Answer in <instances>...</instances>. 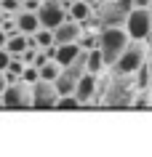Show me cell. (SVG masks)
Segmentation results:
<instances>
[{
    "label": "cell",
    "instance_id": "9a60e30c",
    "mask_svg": "<svg viewBox=\"0 0 152 157\" xmlns=\"http://www.w3.org/2000/svg\"><path fill=\"white\" fill-rule=\"evenodd\" d=\"M32 37H35V45H37V48H48V45H53V29H48V27H40Z\"/></svg>",
    "mask_w": 152,
    "mask_h": 157
},
{
    "label": "cell",
    "instance_id": "ffe728a7",
    "mask_svg": "<svg viewBox=\"0 0 152 157\" xmlns=\"http://www.w3.org/2000/svg\"><path fill=\"white\" fill-rule=\"evenodd\" d=\"M0 8L6 13H19L21 11V0H0Z\"/></svg>",
    "mask_w": 152,
    "mask_h": 157
},
{
    "label": "cell",
    "instance_id": "603a6c76",
    "mask_svg": "<svg viewBox=\"0 0 152 157\" xmlns=\"http://www.w3.org/2000/svg\"><path fill=\"white\" fill-rule=\"evenodd\" d=\"M134 8H152V0H134Z\"/></svg>",
    "mask_w": 152,
    "mask_h": 157
},
{
    "label": "cell",
    "instance_id": "52a82bcc",
    "mask_svg": "<svg viewBox=\"0 0 152 157\" xmlns=\"http://www.w3.org/2000/svg\"><path fill=\"white\" fill-rule=\"evenodd\" d=\"M80 35H83V24L75 21V19H67V21H61L53 29V43L56 45H61V43H77Z\"/></svg>",
    "mask_w": 152,
    "mask_h": 157
},
{
    "label": "cell",
    "instance_id": "6da1fadb",
    "mask_svg": "<svg viewBox=\"0 0 152 157\" xmlns=\"http://www.w3.org/2000/svg\"><path fill=\"white\" fill-rule=\"evenodd\" d=\"M131 35L126 32V27H104L99 32V51L104 56V64L112 67L120 59V53L128 48Z\"/></svg>",
    "mask_w": 152,
    "mask_h": 157
},
{
    "label": "cell",
    "instance_id": "8992f818",
    "mask_svg": "<svg viewBox=\"0 0 152 157\" xmlns=\"http://www.w3.org/2000/svg\"><path fill=\"white\" fill-rule=\"evenodd\" d=\"M56 101H59V91H56V85L51 83V80H37L32 85V107L37 109H45V107H56Z\"/></svg>",
    "mask_w": 152,
    "mask_h": 157
},
{
    "label": "cell",
    "instance_id": "5bb4252c",
    "mask_svg": "<svg viewBox=\"0 0 152 157\" xmlns=\"http://www.w3.org/2000/svg\"><path fill=\"white\" fill-rule=\"evenodd\" d=\"M61 69H64V67H61L56 59H48V61L40 67V77H43V80H51V83H53V80L61 75Z\"/></svg>",
    "mask_w": 152,
    "mask_h": 157
},
{
    "label": "cell",
    "instance_id": "30bf717a",
    "mask_svg": "<svg viewBox=\"0 0 152 157\" xmlns=\"http://www.w3.org/2000/svg\"><path fill=\"white\" fill-rule=\"evenodd\" d=\"M67 13H69V19H75V21H80V24H85V21L93 16V6H91V3H85V0H72V3L67 6Z\"/></svg>",
    "mask_w": 152,
    "mask_h": 157
},
{
    "label": "cell",
    "instance_id": "7a4b0ae2",
    "mask_svg": "<svg viewBox=\"0 0 152 157\" xmlns=\"http://www.w3.org/2000/svg\"><path fill=\"white\" fill-rule=\"evenodd\" d=\"M147 56H150V53L144 51L142 40H134V43H128V48L120 53V59L110 67V69L118 72V75H136V69L147 61Z\"/></svg>",
    "mask_w": 152,
    "mask_h": 157
},
{
    "label": "cell",
    "instance_id": "d4e9b609",
    "mask_svg": "<svg viewBox=\"0 0 152 157\" xmlns=\"http://www.w3.org/2000/svg\"><path fill=\"white\" fill-rule=\"evenodd\" d=\"M6 43H8V32L0 27V48H6Z\"/></svg>",
    "mask_w": 152,
    "mask_h": 157
},
{
    "label": "cell",
    "instance_id": "7c38bea8",
    "mask_svg": "<svg viewBox=\"0 0 152 157\" xmlns=\"http://www.w3.org/2000/svg\"><path fill=\"white\" fill-rule=\"evenodd\" d=\"M101 69H107V64H104V56H101V51H99V48H91V51H88V56H85V72L99 75Z\"/></svg>",
    "mask_w": 152,
    "mask_h": 157
},
{
    "label": "cell",
    "instance_id": "7402d4cb",
    "mask_svg": "<svg viewBox=\"0 0 152 157\" xmlns=\"http://www.w3.org/2000/svg\"><path fill=\"white\" fill-rule=\"evenodd\" d=\"M40 3H43V0H21V11H35V13H37Z\"/></svg>",
    "mask_w": 152,
    "mask_h": 157
},
{
    "label": "cell",
    "instance_id": "4fadbf2b",
    "mask_svg": "<svg viewBox=\"0 0 152 157\" xmlns=\"http://www.w3.org/2000/svg\"><path fill=\"white\" fill-rule=\"evenodd\" d=\"M27 45H29V43H27V35H24V32H14V35H8V43H6V48H8L11 56H21Z\"/></svg>",
    "mask_w": 152,
    "mask_h": 157
},
{
    "label": "cell",
    "instance_id": "ac0fdd59",
    "mask_svg": "<svg viewBox=\"0 0 152 157\" xmlns=\"http://www.w3.org/2000/svg\"><path fill=\"white\" fill-rule=\"evenodd\" d=\"M101 32V29H99ZM99 32H91V35H80V45H83L85 51H91V48H99Z\"/></svg>",
    "mask_w": 152,
    "mask_h": 157
},
{
    "label": "cell",
    "instance_id": "9c48e42d",
    "mask_svg": "<svg viewBox=\"0 0 152 157\" xmlns=\"http://www.w3.org/2000/svg\"><path fill=\"white\" fill-rule=\"evenodd\" d=\"M80 51H83V45L80 43H61V45H56V61H59L61 67H67V64H72L77 56H80Z\"/></svg>",
    "mask_w": 152,
    "mask_h": 157
},
{
    "label": "cell",
    "instance_id": "e0dca14e",
    "mask_svg": "<svg viewBox=\"0 0 152 157\" xmlns=\"http://www.w3.org/2000/svg\"><path fill=\"white\" fill-rule=\"evenodd\" d=\"M21 80H24V83H29V85H35L37 80H40V69H37L35 64H27L24 72H21Z\"/></svg>",
    "mask_w": 152,
    "mask_h": 157
},
{
    "label": "cell",
    "instance_id": "8fae6325",
    "mask_svg": "<svg viewBox=\"0 0 152 157\" xmlns=\"http://www.w3.org/2000/svg\"><path fill=\"white\" fill-rule=\"evenodd\" d=\"M16 21H19V32H24V35H35L40 29V19H37L35 11H19Z\"/></svg>",
    "mask_w": 152,
    "mask_h": 157
},
{
    "label": "cell",
    "instance_id": "2e32d148",
    "mask_svg": "<svg viewBox=\"0 0 152 157\" xmlns=\"http://www.w3.org/2000/svg\"><path fill=\"white\" fill-rule=\"evenodd\" d=\"M56 107H59V109H80V107H83V101L77 99L75 93H67V96H59Z\"/></svg>",
    "mask_w": 152,
    "mask_h": 157
},
{
    "label": "cell",
    "instance_id": "484cf974",
    "mask_svg": "<svg viewBox=\"0 0 152 157\" xmlns=\"http://www.w3.org/2000/svg\"><path fill=\"white\" fill-rule=\"evenodd\" d=\"M85 3H91V6H99V3H104V0H85Z\"/></svg>",
    "mask_w": 152,
    "mask_h": 157
},
{
    "label": "cell",
    "instance_id": "44dd1931",
    "mask_svg": "<svg viewBox=\"0 0 152 157\" xmlns=\"http://www.w3.org/2000/svg\"><path fill=\"white\" fill-rule=\"evenodd\" d=\"M8 61H11L8 48H0V72H6V69H8Z\"/></svg>",
    "mask_w": 152,
    "mask_h": 157
},
{
    "label": "cell",
    "instance_id": "4316f807",
    "mask_svg": "<svg viewBox=\"0 0 152 157\" xmlns=\"http://www.w3.org/2000/svg\"><path fill=\"white\" fill-rule=\"evenodd\" d=\"M61 3H64V6H69V3H72V0H61Z\"/></svg>",
    "mask_w": 152,
    "mask_h": 157
},
{
    "label": "cell",
    "instance_id": "3957f363",
    "mask_svg": "<svg viewBox=\"0 0 152 157\" xmlns=\"http://www.w3.org/2000/svg\"><path fill=\"white\" fill-rule=\"evenodd\" d=\"M126 32L131 40H150L152 35V8H134L126 19Z\"/></svg>",
    "mask_w": 152,
    "mask_h": 157
},
{
    "label": "cell",
    "instance_id": "ba28073f",
    "mask_svg": "<svg viewBox=\"0 0 152 157\" xmlns=\"http://www.w3.org/2000/svg\"><path fill=\"white\" fill-rule=\"evenodd\" d=\"M96 88H99V75H93V72H85L80 80H77V85H75V96L80 101H91L93 96H96Z\"/></svg>",
    "mask_w": 152,
    "mask_h": 157
},
{
    "label": "cell",
    "instance_id": "cb8c5ba5",
    "mask_svg": "<svg viewBox=\"0 0 152 157\" xmlns=\"http://www.w3.org/2000/svg\"><path fill=\"white\" fill-rule=\"evenodd\" d=\"M6 88H8V77H6V72H0V96H3Z\"/></svg>",
    "mask_w": 152,
    "mask_h": 157
},
{
    "label": "cell",
    "instance_id": "d6986e66",
    "mask_svg": "<svg viewBox=\"0 0 152 157\" xmlns=\"http://www.w3.org/2000/svg\"><path fill=\"white\" fill-rule=\"evenodd\" d=\"M37 53H40V48H35V45H27L24 48V53H21V61H24V64H35V59H37Z\"/></svg>",
    "mask_w": 152,
    "mask_h": 157
},
{
    "label": "cell",
    "instance_id": "277c9868",
    "mask_svg": "<svg viewBox=\"0 0 152 157\" xmlns=\"http://www.w3.org/2000/svg\"><path fill=\"white\" fill-rule=\"evenodd\" d=\"M37 19H40V27H48V29H56L61 21H67V6L61 0H43L40 8H37Z\"/></svg>",
    "mask_w": 152,
    "mask_h": 157
},
{
    "label": "cell",
    "instance_id": "5b68a950",
    "mask_svg": "<svg viewBox=\"0 0 152 157\" xmlns=\"http://www.w3.org/2000/svg\"><path fill=\"white\" fill-rule=\"evenodd\" d=\"M3 104L6 109H21L32 104V85L24 83V80H16V83H8V88L3 91Z\"/></svg>",
    "mask_w": 152,
    "mask_h": 157
}]
</instances>
